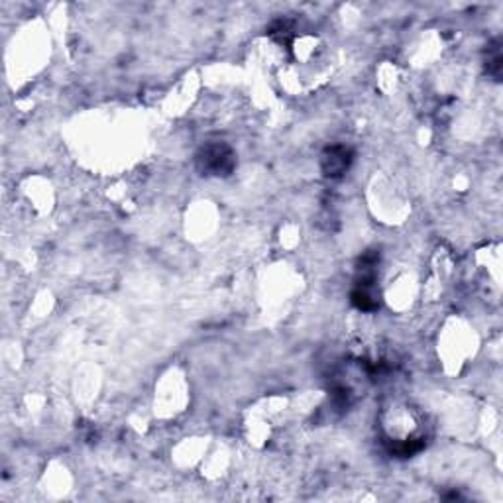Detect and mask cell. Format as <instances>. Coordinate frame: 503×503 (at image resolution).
I'll return each mask as SVG.
<instances>
[{
    "label": "cell",
    "instance_id": "cell-1",
    "mask_svg": "<svg viewBox=\"0 0 503 503\" xmlns=\"http://www.w3.org/2000/svg\"><path fill=\"white\" fill-rule=\"evenodd\" d=\"M348 161H350V154L346 147H331L324 156V172L327 175H340L348 167Z\"/></svg>",
    "mask_w": 503,
    "mask_h": 503
}]
</instances>
